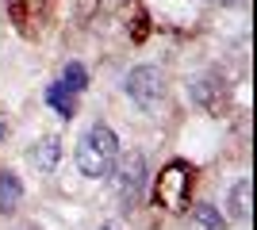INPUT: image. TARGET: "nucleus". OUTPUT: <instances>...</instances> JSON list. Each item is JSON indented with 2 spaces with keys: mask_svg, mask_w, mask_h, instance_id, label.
Listing matches in <instances>:
<instances>
[{
  "mask_svg": "<svg viewBox=\"0 0 257 230\" xmlns=\"http://www.w3.org/2000/svg\"><path fill=\"white\" fill-rule=\"evenodd\" d=\"M115 157H119V138H115L111 127H104V123H96V127L81 138V146H77V169L85 176H92V180H100V176L111 173Z\"/></svg>",
  "mask_w": 257,
  "mask_h": 230,
  "instance_id": "obj_1",
  "label": "nucleus"
},
{
  "mask_svg": "<svg viewBox=\"0 0 257 230\" xmlns=\"http://www.w3.org/2000/svg\"><path fill=\"white\" fill-rule=\"evenodd\" d=\"M107 176H111V184H115L119 203H123L127 211L139 207L142 192H146V157H142L139 150L123 153V157H115V165H111Z\"/></svg>",
  "mask_w": 257,
  "mask_h": 230,
  "instance_id": "obj_2",
  "label": "nucleus"
},
{
  "mask_svg": "<svg viewBox=\"0 0 257 230\" xmlns=\"http://www.w3.org/2000/svg\"><path fill=\"white\" fill-rule=\"evenodd\" d=\"M188 188H192V165L188 161H169L158 173L154 199H158L165 211H181L184 203H188Z\"/></svg>",
  "mask_w": 257,
  "mask_h": 230,
  "instance_id": "obj_3",
  "label": "nucleus"
},
{
  "mask_svg": "<svg viewBox=\"0 0 257 230\" xmlns=\"http://www.w3.org/2000/svg\"><path fill=\"white\" fill-rule=\"evenodd\" d=\"M123 88L139 108H158L161 96H165V77H161L158 66H135L123 77Z\"/></svg>",
  "mask_w": 257,
  "mask_h": 230,
  "instance_id": "obj_4",
  "label": "nucleus"
},
{
  "mask_svg": "<svg viewBox=\"0 0 257 230\" xmlns=\"http://www.w3.org/2000/svg\"><path fill=\"white\" fill-rule=\"evenodd\" d=\"M188 92H192V100L207 111V115H223L226 104H230V92H226V85H223V81H215V77H192Z\"/></svg>",
  "mask_w": 257,
  "mask_h": 230,
  "instance_id": "obj_5",
  "label": "nucleus"
},
{
  "mask_svg": "<svg viewBox=\"0 0 257 230\" xmlns=\"http://www.w3.org/2000/svg\"><path fill=\"white\" fill-rule=\"evenodd\" d=\"M20 199H23L20 176L12 173V169H0V211H4V215H12V211L20 207Z\"/></svg>",
  "mask_w": 257,
  "mask_h": 230,
  "instance_id": "obj_6",
  "label": "nucleus"
},
{
  "mask_svg": "<svg viewBox=\"0 0 257 230\" xmlns=\"http://www.w3.org/2000/svg\"><path fill=\"white\" fill-rule=\"evenodd\" d=\"M46 104H50V108L58 111L62 119H73V115H77V92H69L62 81L46 88Z\"/></svg>",
  "mask_w": 257,
  "mask_h": 230,
  "instance_id": "obj_7",
  "label": "nucleus"
},
{
  "mask_svg": "<svg viewBox=\"0 0 257 230\" xmlns=\"http://www.w3.org/2000/svg\"><path fill=\"white\" fill-rule=\"evenodd\" d=\"M58 157H62V142L54 138V134H46V138H39L35 142V150H31V161L43 169V173H50L54 165H58Z\"/></svg>",
  "mask_w": 257,
  "mask_h": 230,
  "instance_id": "obj_8",
  "label": "nucleus"
},
{
  "mask_svg": "<svg viewBox=\"0 0 257 230\" xmlns=\"http://www.w3.org/2000/svg\"><path fill=\"white\" fill-rule=\"evenodd\" d=\"M226 203H230V215H234V219L246 222L249 219V180H238V184L230 188V199H226Z\"/></svg>",
  "mask_w": 257,
  "mask_h": 230,
  "instance_id": "obj_9",
  "label": "nucleus"
},
{
  "mask_svg": "<svg viewBox=\"0 0 257 230\" xmlns=\"http://www.w3.org/2000/svg\"><path fill=\"white\" fill-rule=\"evenodd\" d=\"M196 230H226V219L211 203H196Z\"/></svg>",
  "mask_w": 257,
  "mask_h": 230,
  "instance_id": "obj_10",
  "label": "nucleus"
},
{
  "mask_svg": "<svg viewBox=\"0 0 257 230\" xmlns=\"http://www.w3.org/2000/svg\"><path fill=\"white\" fill-rule=\"evenodd\" d=\"M62 85L69 88V92H85V85H88L85 66H81V62H69V66H65V73H62Z\"/></svg>",
  "mask_w": 257,
  "mask_h": 230,
  "instance_id": "obj_11",
  "label": "nucleus"
},
{
  "mask_svg": "<svg viewBox=\"0 0 257 230\" xmlns=\"http://www.w3.org/2000/svg\"><path fill=\"white\" fill-rule=\"evenodd\" d=\"M219 4H242V0H219Z\"/></svg>",
  "mask_w": 257,
  "mask_h": 230,
  "instance_id": "obj_12",
  "label": "nucleus"
},
{
  "mask_svg": "<svg viewBox=\"0 0 257 230\" xmlns=\"http://www.w3.org/2000/svg\"><path fill=\"white\" fill-rule=\"evenodd\" d=\"M100 230H115V226H111V222H104V226H100Z\"/></svg>",
  "mask_w": 257,
  "mask_h": 230,
  "instance_id": "obj_13",
  "label": "nucleus"
},
{
  "mask_svg": "<svg viewBox=\"0 0 257 230\" xmlns=\"http://www.w3.org/2000/svg\"><path fill=\"white\" fill-rule=\"evenodd\" d=\"M0 131H4V127H0Z\"/></svg>",
  "mask_w": 257,
  "mask_h": 230,
  "instance_id": "obj_14",
  "label": "nucleus"
}]
</instances>
